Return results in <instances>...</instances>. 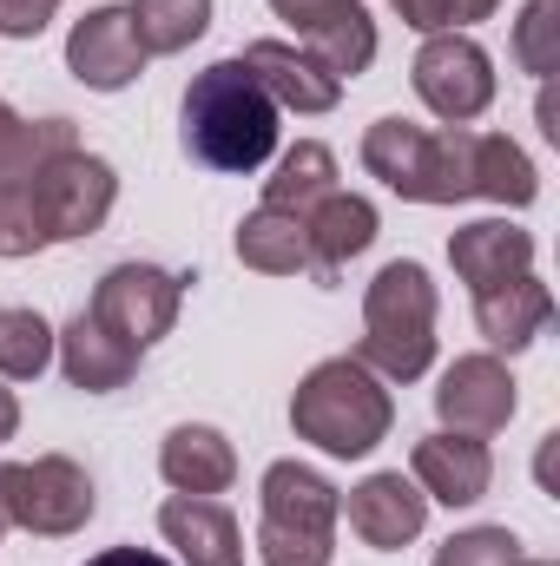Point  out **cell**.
I'll return each mask as SVG.
<instances>
[{
    "mask_svg": "<svg viewBox=\"0 0 560 566\" xmlns=\"http://www.w3.org/2000/svg\"><path fill=\"white\" fill-rule=\"evenodd\" d=\"M178 303H185V277H172L158 264H113L106 277L93 283V310L86 316L145 356L158 336H172Z\"/></svg>",
    "mask_w": 560,
    "mask_h": 566,
    "instance_id": "obj_9",
    "label": "cell"
},
{
    "mask_svg": "<svg viewBox=\"0 0 560 566\" xmlns=\"http://www.w3.org/2000/svg\"><path fill=\"white\" fill-rule=\"evenodd\" d=\"M290 428L297 441L336 454V461H363L390 441L396 428V402H390V382L376 369H363L356 356H330L317 363L297 396H290Z\"/></svg>",
    "mask_w": 560,
    "mask_h": 566,
    "instance_id": "obj_2",
    "label": "cell"
},
{
    "mask_svg": "<svg viewBox=\"0 0 560 566\" xmlns=\"http://www.w3.org/2000/svg\"><path fill=\"white\" fill-rule=\"evenodd\" d=\"M60 0H0V40H40L53 27Z\"/></svg>",
    "mask_w": 560,
    "mask_h": 566,
    "instance_id": "obj_31",
    "label": "cell"
},
{
    "mask_svg": "<svg viewBox=\"0 0 560 566\" xmlns=\"http://www.w3.org/2000/svg\"><path fill=\"white\" fill-rule=\"evenodd\" d=\"M336 7H350V0H271V13L290 20L297 33H310V27H317V20H330Z\"/></svg>",
    "mask_w": 560,
    "mask_h": 566,
    "instance_id": "obj_32",
    "label": "cell"
},
{
    "mask_svg": "<svg viewBox=\"0 0 560 566\" xmlns=\"http://www.w3.org/2000/svg\"><path fill=\"white\" fill-rule=\"evenodd\" d=\"M336 191V151L330 145H317V139H297L290 151L278 158V171L265 178V205L271 211H310V205H323Z\"/></svg>",
    "mask_w": 560,
    "mask_h": 566,
    "instance_id": "obj_23",
    "label": "cell"
},
{
    "mask_svg": "<svg viewBox=\"0 0 560 566\" xmlns=\"http://www.w3.org/2000/svg\"><path fill=\"white\" fill-rule=\"evenodd\" d=\"M548 323H554V290L535 277V271H528V277L495 283V290H481V296H475V329H481L495 349H508V356H515V349H528Z\"/></svg>",
    "mask_w": 560,
    "mask_h": 566,
    "instance_id": "obj_19",
    "label": "cell"
},
{
    "mask_svg": "<svg viewBox=\"0 0 560 566\" xmlns=\"http://www.w3.org/2000/svg\"><path fill=\"white\" fill-rule=\"evenodd\" d=\"M448 264H455V277L481 296L495 283L535 271V238L521 224H508V218H475V224H462L448 238Z\"/></svg>",
    "mask_w": 560,
    "mask_h": 566,
    "instance_id": "obj_15",
    "label": "cell"
},
{
    "mask_svg": "<svg viewBox=\"0 0 560 566\" xmlns=\"http://www.w3.org/2000/svg\"><path fill=\"white\" fill-rule=\"evenodd\" d=\"M13 428H20V402L13 389H0V441H13Z\"/></svg>",
    "mask_w": 560,
    "mask_h": 566,
    "instance_id": "obj_34",
    "label": "cell"
},
{
    "mask_svg": "<svg viewBox=\"0 0 560 566\" xmlns=\"http://www.w3.org/2000/svg\"><path fill=\"white\" fill-rule=\"evenodd\" d=\"M515 66L548 80L560 66V0H528L515 20Z\"/></svg>",
    "mask_w": 560,
    "mask_h": 566,
    "instance_id": "obj_28",
    "label": "cell"
},
{
    "mask_svg": "<svg viewBox=\"0 0 560 566\" xmlns=\"http://www.w3.org/2000/svg\"><path fill=\"white\" fill-rule=\"evenodd\" d=\"M165 547H178V566H245V527L211 494H172L158 507Z\"/></svg>",
    "mask_w": 560,
    "mask_h": 566,
    "instance_id": "obj_14",
    "label": "cell"
},
{
    "mask_svg": "<svg viewBox=\"0 0 560 566\" xmlns=\"http://www.w3.org/2000/svg\"><path fill=\"white\" fill-rule=\"evenodd\" d=\"M435 566H521V541L508 527H462L435 547Z\"/></svg>",
    "mask_w": 560,
    "mask_h": 566,
    "instance_id": "obj_29",
    "label": "cell"
},
{
    "mask_svg": "<svg viewBox=\"0 0 560 566\" xmlns=\"http://www.w3.org/2000/svg\"><path fill=\"white\" fill-rule=\"evenodd\" d=\"M521 396H515V376L501 356H455L435 382V416L455 434H501L515 422Z\"/></svg>",
    "mask_w": 560,
    "mask_h": 566,
    "instance_id": "obj_10",
    "label": "cell"
},
{
    "mask_svg": "<svg viewBox=\"0 0 560 566\" xmlns=\"http://www.w3.org/2000/svg\"><path fill=\"white\" fill-rule=\"evenodd\" d=\"M73 119H20L7 99H0V178H27L40 171L46 158L73 151Z\"/></svg>",
    "mask_w": 560,
    "mask_h": 566,
    "instance_id": "obj_25",
    "label": "cell"
},
{
    "mask_svg": "<svg viewBox=\"0 0 560 566\" xmlns=\"http://www.w3.org/2000/svg\"><path fill=\"white\" fill-rule=\"evenodd\" d=\"M53 343H60V376H66L73 389H86V396H113V389H126V382L139 376V349L120 343L113 329H100L86 310H80Z\"/></svg>",
    "mask_w": 560,
    "mask_h": 566,
    "instance_id": "obj_18",
    "label": "cell"
},
{
    "mask_svg": "<svg viewBox=\"0 0 560 566\" xmlns=\"http://www.w3.org/2000/svg\"><path fill=\"white\" fill-rule=\"evenodd\" d=\"M185 151L205 171H258L278 151V106L245 60H211L185 86Z\"/></svg>",
    "mask_w": 560,
    "mask_h": 566,
    "instance_id": "obj_1",
    "label": "cell"
},
{
    "mask_svg": "<svg viewBox=\"0 0 560 566\" xmlns=\"http://www.w3.org/2000/svg\"><path fill=\"white\" fill-rule=\"evenodd\" d=\"M343 514H350V534H356L363 547L403 554L422 527H428V494H422L403 468H383V474H370L363 488H350Z\"/></svg>",
    "mask_w": 560,
    "mask_h": 566,
    "instance_id": "obj_12",
    "label": "cell"
},
{
    "mask_svg": "<svg viewBox=\"0 0 560 566\" xmlns=\"http://www.w3.org/2000/svg\"><path fill=\"white\" fill-rule=\"evenodd\" d=\"M86 566H172V560L152 554V547H106V554H93Z\"/></svg>",
    "mask_w": 560,
    "mask_h": 566,
    "instance_id": "obj_33",
    "label": "cell"
},
{
    "mask_svg": "<svg viewBox=\"0 0 560 566\" xmlns=\"http://www.w3.org/2000/svg\"><path fill=\"white\" fill-rule=\"evenodd\" d=\"M521 566H554V560H521Z\"/></svg>",
    "mask_w": 560,
    "mask_h": 566,
    "instance_id": "obj_35",
    "label": "cell"
},
{
    "mask_svg": "<svg viewBox=\"0 0 560 566\" xmlns=\"http://www.w3.org/2000/svg\"><path fill=\"white\" fill-rule=\"evenodd\" d=\"M0 534H7V514H0Z\"/></svg>",
    "mask_w": 560,
    "mask_h": 566,
    "instance_id": "obj_36",
    "label": "cell"
},
{
    "mask_svg": "<svg viewBox=\"0 0 560 566\" xmlns=\"http://www.w3.org/2000/svg\"><path fill=\"white\" fill-rule=\"evenodd\" d=\"M100 494L93 474L73 454H40V461H0V514L7 527H27L40 541H66L93 521Z\"/></svg>",
    "mask_w": 560,
    "mask_h": 566,
    "instance_id": "obj_7",
    "label": "cell"
},
{
    "mask_svg": "<svg viewBox=\"0 0 560 566\" xmlns=\"http://www.w3.org/2000/svg\"><path fill=\"white\" fill-rule=\"evenodd\" d=\"M409 481H416L428 501H442V507H475V501L488 494V481H495V454H488L481 434L442 428V434H422L416 441Z\"/></svg>",
    "mask_w": 560,
    "mask_h": 566,
    "instance_id": "obj_13",
    "label": "cell"
},
{
    "mask_svg": "<svg viewBox=\"0 0 560 566\" xmlns=\"http://www.w3.org/2000/svg\"><path fill=\"white\" fill-rule=\"evenodd\" d=\"M126 13H133L145 60L152 53H185L211 27V0H126Z\"/></svg>",
    "mask_w": 560,
    "mask_h": 566,
    "instance_id": "obj_26",
    "label": "cell"
},
{
    "mask_svg": "<svg viewBox=\"0 0 560 566\" xmlns=\"http://www.w3.org/2000/svg\"><path fill=\"white\" fill-rule=\"evenodd\" d=\"M363 171L383 178L409 205H462V198H475V133L468 126L376 119L363 133Z\"/></svg>",
    "mask_w": 560,
    "mask_h": 566,
    "instance_id": "obj_3",
    "label": "cell"
},
{
    "mask_svg": "<svg viewBox=\"0 0 560 566\" xmlns=\"http://www.w3.org/2000/svg\"><path fill=\"white\" fill-rule=\"evenodd\" d=\"M390 7H396V20L416 27V33H455V27L488 20L501 0H390Z\"/></svg>",
    "mask_w": 560,
    "mask_h": 566,
    "instance_id": "obj_30",
    "label": "cell"
},
{
    "mask_svg": "<svg viewBox=\"0 0 560 566\" xmlns=\"http://www.w3.org/2000/svg\"><path fill=\"white\" fill-rule=\"evenodd\" d=\"M336 521H343V494L317 468L303 461L265 468V488H258V560L265 566H330Z\"/></svg>",
    "mask_w": 560,
    "mask_h": 566,
    "instance_id": "obj_5",
    "label": "cell"
},
{
    "mask_svg": "<svg viewBox=\"0 0 560 566\" xmlns=\"http://www.w3.org/2000/svg\"><path fill=\"white\" fill-rule=\"evenodd\" d=\"M20 191H27L33 224H40L46 244H80V238H93V231L113 218V205H120V171H113L100 151H80V145H73V151L46 158L40 171H27Z\"/></svg>",
    "mask_w": 560,
    "mask_h": 566,
    "instance_id": "obj_6",
    "label": "cell"
},
{
    "mask_svg": "<svg viewBox=\"0 0 560 566\" xmlns=\"http://www.w3.org/2000/svg\"><path fill=\"white\" fill-rule=\"evenodd\" d=\"M356 363L383 382H416L435 363V283L416 258L383 264L363 290V343Z\"/></svg>",
    "mask_w": 560,
    "mask_h": 566,
    "instance_id": "obj_4",
    "label": "cell"
},
{
    "mask_svg": "<svg viewBox=\"0 0 560 566\" xmlns=\"http://www.w3.org/2000/svg\"><path fill=\"white\" fill-rule=\"evenodd\" d=\"M535 191H541V178L521 145L508 133H475V198L521 211V205H535Z\"/></svg>",
    "mask_w": 560,
    "mask_h": 566,
    "instance_id": "obj_24",
    "label": "cell"
},
{
    "mask_svg": "<svg viewBox=\"0 0 560 566\" xmlns=\"http://www.w3.org/2000/svg\"><path fill=\"white\" fill-rule=\"evenodd\" d=\"M303 238H310V264H317L310 277L336 283V271H343L350 258H363V251L376 244V205L356 198V191H330L323 205L303 211Z\"/></svg>",
    "mask_w": 560,
    "mask_h": 566,
    "instance_id": "obj_17",
    "label": "cell"
},
{
    "mask_svg": "<svg viewBox=\"0 0 560 566\" xmlns=\"http://www.w3.org/2000/svg\"><path fill=\"white\" fill-rule=\"evenodd\" d=\"M238 60L251 66V80L271 93L278 113H336V99H343V86H336L310 53H297V46H283V40H251Z\"/></svg>",
    "mask_w": 560,
    "mask_h": 566,
    "instance_id": "obj_16",
    "label": "cell"
},
{
    "mask_svg": "<svg viewBox=\"0 0 560 566\" xmlns=\"http://www.w3.org/2000/svg\"><path fill=\"white\" fill-rule=\"evenodd\" d=\"M409 80H416V99L442 126H468L495 106V60L468 33H428Z\"/></svg>",
    "mask_w": 560,
    "mask_h": 566,
    "instance_id": "obj_8",
    "label": "cell"
},
{
    "mask_svg": "<svg viewBox=\"0 0 560 566\" xmlns=\"http://www.w3.org/2000/svg\"><path fill=\"white\" fill-rule=\"evenodd\" d=\"M53 363V323L40 310H0V382H33Z\"/></svg>",
    "mask_w": 560,
    "mask_h": 566,
    "instance_id": "obj_27",
    "label": "cell"
},
{
    "mask_svg": "<svg viewBox=\"0 0 560 566\" xmlns=\"http://www.w3.org/2000/svg\"><path fill=\"white\" fill-rule=\"evenodd\" d=\"M158 474H165V488H178V494H225V488L238 481V448H231L218 428L185 422V428L165 434Z\"/></svg>",
    "mask_w": 560,
    "mask_h": 566,
    "instance_id": "obj_20",
    "label": "cell"
},
{
    "mask_svg": "<svg viewBox=\"0 0 560 566\" xmlns=\"http://www.w3.org/2000/svg\"><path fill=\"white\" fill-rule=\"evenodd\" d=\"M303 40H310L303 53H310V60H317V66H323V73H330L336 86L376 66V20L363 13V0L336 7V13H330V20H317V27H310Z\"/></svg>",
    "mask_w": 560,
    "mask_h": 566,
    "instance_id": "obj_22",
    "label": "cell"
},
{
    "mask_svg": "<svg viewBox=\"0 0 560 566\" xmlns=\"http://www.w3.org/2000/svg\"><path fill=\"white\" fill-rule=\"evenodd\" d=\"M238 264H245V271H265V277H303V271H317V264H310L303 218L258 205V211L238 224Z\"/></svg>",
    "mask_w": 560,
    "mask_h": 566,
    "instance_id": "obj_21",
    "label": "cell"
},
{
    "mask_svg": "<svg viewBox=\"0 0 560 566\" xmlns=\"http://www.w3.org/2000/svg\"><path fill=\"white\" fill-rule=\"evenodd\" d=\"M66 73L93 93H126L145 73V46L133 33V13L126 7H93L86 20H73L66 33Z\"/></svg>",
    "mask_w": 560,
    "mask_h": 566,
    "instance_id": "obj_11",
    "label": "cell"
}]
</instances>
